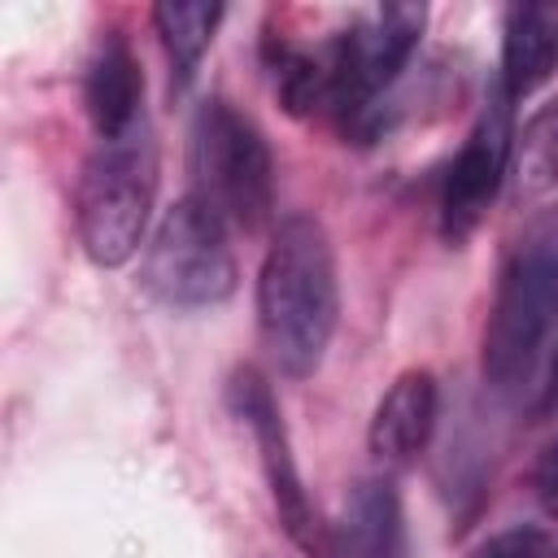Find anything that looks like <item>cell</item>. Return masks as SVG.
Returning <instances> with one entry per match:
<instances>
[{"mask_svg": "<svg viewBox=\"0 0 558 558\" xmlns=\"http://www.w3.org/2000/svg\"><path fill=\"white\" fill-rule=\"evenodd\" d=\"M340 318L336 253L314 214L279 218L257 270V327L270 362L288 379L323 366Z\"/></svg>", "mask_w": 558, "mask_h": 558, "instance_id": "1", "label": "cell"}, {"mask_svg": "<svg viewBox=\"0 0 558 558\" xmlns=\"http://www.w3.org/2000/svg\"><path fill=\"white\" fill-rule=\"evenodd\" d=\"M558 323V227L523 235L501 266L484 327V379L497 392L532 384Z\"/></svg>", "mask_w": 558, "mask_h": 558, "instance_id": "2", "label": "cell"}, {"mask_svg": "<svg viewBox=\"0 0 558 558\" xmlns=\"http://www.w3.org/2000/svg\"><path fill=\"white\" fill-rule=\"evenodd\" d=\"M157 192V148L148 135V122L118 140H100V148L83 161L74 209H78V240L83 253L113 270L126 266L148 231Z\"/></svg>", "mask_w": 558, "mask_h": 558, "instance_id": "3", "label": "cell"}, {"mask_svg": "<svg viewBox=\"0 0 558 558\" xmlns=\"http://www.w3.org/2000/svg\"><path fill=\"white\" fill-rule=\"evenodd\" d=\"M192 196L227 227L262 231L275 209V161L262 131L227 100H205L187 131Z\"/></svg>", "mask_w": 558, "mask_h": 558, "instance_id": "4", "label": "cell"}, {"mask_svg": "<svg viewBox=\"0 0 558 558\" xmlns=\"http://www.w3.org/2000/svg\"><path fill=\"white\" fill-rule=\"evenodd\" d=\"M227 231L231 227L205 201H196L192 192L179 196L161 214L153 240L144 244V262H140L144 292L170 310L222 305L240 279Z\"/></svg>", "mask_w": 558, "mask_h": 558, "instance_id": "5", "label": "cell"}, {"mask_svg": "<svg viewBox=\"0 0 558 558\" xmlns=\"http://www.w3.org/2000/svg\"><path fill=\"white\" fill-rule=\"evenodd\" d=\"M427 9L423 4H379L349 31H340L323 57H327V109L344 122L362 118L371 109V96L384 92L410 61L418 35H423Z\"/></svg>", "mask_w": 558, "mask_h": 558, "instance_id": "6", "label": "cell"}, {"mask_svg": "<svg viewBox=\"0 0 558 558\" xmlns=\"http://www.w3.org/2000/svg\"><path fill=\"white\" fill-rule=\"evenodd\" d=\"M227 397H231V410L253 432L275 514H279L283 532L292 536V545L301 554H310V558H336V532L323 523V514L314 510V501H310V493L301 484V471H296V458H292V440H288V423L279 414V401H275L270 384L253 366H240L231 375V384H227Z\"/></svg>", "mask_w": 558, "mask_h": 558, "instance_id": "7", "label": "cell"}, {"mask_svg": "<svg viewBox=\"0 0 558 558\" xmlns=\"http://www.w3.org/2000/svg\"><path fill=\"white\" fill-rule=\"evenodd\" d=\"M514 100L501 92V83L493 87L488 105L480 109L471 135L462 140L449 174H445V192H440V231L449 244H462L488 214V205L497 201V187L510 170V148H514Z\"/></svg>", "mask_w": 558, "mask_h": 558, "instance_id": "8", "label": "cell"}, {"mask_svg": "<svg viewBox=\"0 0 558 558\" xmlns=\"http://www.w3.org/2000/svg\"><path fill=\"white\" fill-rule=\"evenodd\" d=\"M83 100H87V118L100 140H118L144 122V74H140V61L126 35L109 31L96 44L87 74H83Z\"/></svg>", "mask_w": 558, "mask_h": 558, "instance_id": "9", "label": "cell"}, {"mask_svg": "<svg viewBox=\"0 0 558 558\" xmlns=\"http://www.w3.org/2000/svg\"><path fill=\"white\" fill-rule=\"evenodd\" d=\"M432 427H436V379L432 371H405L379 397L366 427V445L375 462L405 466L423 453V445L432 440Z\"/></svg>", "mask_w": 558, "mask_h": 558, "instance_id": "10", "label": "cell"}, {"mask_svg": "<svg viewBox=\"0 0 558 558\" xmlns=\"http://www.w3.org/2000/svg\"><path fill=\"white\" fill-rule=\"evenodd\" d=\"M336 558H405L401 497L388 475H371L349 493L344 523L336 532Z\"/></svg>", "mask_w": 558, "mask_h": 558, "instance_id": "11", "label": "cell"}, {"mask_svg": "<svg viewBox=\"0 0 558 558\" xmlns=\"http://www.w3.org/2000/svg\"><path fill=\"white\" fill-rule=\"evenodd\" d=\"M558 65V22L536 4H514L501 26V92L510 100L532 96Z\"/></svg>", "mask_w": 558, "mask_h": 558, "instance_id": "12", "label": "cell"}, {"mask_svg": "<svg viewBox=\"0 0 558 558\" xmlns=\"http://www.w3.org/2000/svg\"><path fill=\"white\" fill-rule=\"evenodd\" d=\"M222 17H227V9L222 4H209V0H161L153 9V26L161 35L174 92H183L196 78L201 57L209 52Z\"/></svg>", "mask_w": 558, "mask_h": 558, "instance_id": "13", "label": "cell"}, {"mask_svg": "<svg viewBox=\"0 0 558 558\" xmlns=\"http://www.w3.org/2000/svg\"><path fill=\"white\" fill-rule=\"evenodd\" d=\"M266 70H270V87L288 113H323L327 109V57L323 52L270 39Z\"/></svg>", "mask_w": 558, "mask_h": 558, "instance_id": "14", "label": "cell"}, {"mask_svg": "<svg viewBox=\"0 0 558 558\" xmlns=\"http://www.w3.org/2000/svg\"><path fill=\"white\" fill-rule=\"evenodd\" d=\"M510 170L519 183V196L536 201L558 187V100H545L510 148Z\"/></svg>", "mask_w": 558, "mask_h": 558, "instance_id": "15", "label": "cell"}, {"mask_svg": "<svg viewBox=\"0 0 558 558\" xmlns=\"http://www.w3.org/2000/svg\"><path fill=\"white\" fill-rule=\"evenodd\" d=\"M471 558H545V536L536 527H514V532L484 541Z\"/></svg>", "mask_w": 558, "mask_h": 558, "instance_id": "16", "label": "cell"}, {"mask_svg": "<svg viewBox=\"0 0 558 558\" xmlns=\"http://www.w3.org/2000/svg\"><path fill=\"white\" fill-rule=\"evenodd\" d=\"M536 488H541V501H545L549 510H558V445L545 453V462H541V471H536Z\"/></svg>", "mask_w": 558, "mask_h": 558, "instance_id": "17", "label": "cell"}, {"mask_svg": "<svg viewBox=\"0 0 558 558\" xmlns=\"http://www.w3.org/2000/svg\"><path fill=\"white\" fill-rule=\"evenodd\" d=\"M549 397H558V353H554V375H549Z\"/></svg>", "mask_w": 558, "mask_h": 558, "instance_id": "18", "label": "cell"}]
</instances>
